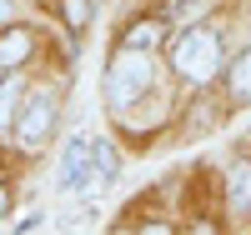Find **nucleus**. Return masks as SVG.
<instances>
[{
	"mask_svg": "<svg viewBox=\"0 0 251 235\" xmlns=\"http://www.w3.org/2000/svg\"><path fill=\"white\" fill-rule=\"evenodd\" d=\"M116 170H121V160H116V150L106 140H96V135L71 140L66 155H60V190L75 195V200H86V195H96V190L116 175Z\"/></svg>",
	"mask_w": 251,
	"mask_h": 235,
	"instance_id": "nucleus-1",
	"label": "nucleus"
},
{
	"mask_svg": "<svg viewBox=\"0 0 251 235\" xmlns=\"http://www.w3.org/2000/svg\"><path fill=\"white\" fill-rule=\"evenodd\" d=\"M0 20H10V0H0Z\"/></svg>",
	"mask_w": 251,
	"mask_h": 235,
	"instance_id": "nucleus-12",
	"label": "nucleus"
},
{
	"mask_svg": "<svg viewBox=\"0 0 251 235\" xmlns=\"http://www.w3.org/2000/svg\"><path fill=\"white\" fill-rule=\"evenodd\" d=\"M40 225H46V215H40V210H35V215H25V220H15V230H40Z\"/></svg>",
	"mask_w": 251,
	"mask_h": 235,
	"instance_id": "nucleus-11",
	"label": "nucleus"
},
{
	"mask_svg": "<svg viewBox=\"0 0 251 235\" xmlns=\"http://www.w3.org/2000/svg\"><path fill=\"white\" fill-rule=\"evenodd\" d=\"M231 95H241V100H251V50L231 65Z\"/></svg>",
	"mask_w": 251,
	"mask_h": 235,
	"instance_id": "nucleus-7",
	"label": "nucleus"
},
{
	"mask_svg": "<svg viewBox=\"0 0 251 235\" xmlns=\"http://www.w3.org/2000/svg\"><path fill=\"white\" fill-rule=\"evenodd\" d=\"M171 60H176V70L186 75V80H211L216 70H221V40L211 35V30H186L181 40H176V50H171Z\"/></svg>",
	"mask_w": 251,
	"mask_h": 235,
	"instance_id": "nucleus-3",
	"label": "nucleus"
},
{
	"mask_svg": "<svg viewBox=\"0 0 251 235\" xmlns=\"http://www.w3.org/2000/svg\"><path fill=\"white\" fill-rule=\"evenodd\" d=\"M0 210H5V190H0Z\"/></svg>",
	"mask_w": 251,
	"mask_h": 235,
	"instance_id": "nucleus-13",
	"label": "nucleus"
},
{
	"mask_svg": "<svg viewBox=\"0 0 251 235\" xmlns=\"http://www.w3.org/2000/svg\"><path fill=\"white\" fill-rule=\"evenodd\" d=\"M156 40H161V25L151 20V25H136L131 35H126V45L131 50H156Z\"/></svg>",
	"mask_w": 251,
	"mask_h": 235,
	"instance_id": "nucleus-8",
	"label": "nucleus"
},
{
	"mask_svg": "<svg viewBox=\"0 0 251 235\" xmlns=\"http://www.w3.org/2000/svg\"><path fill=\"white\" fill-rule=\"evenodd\" d=\"M231 205L236 210H251V165H236L231 170Z\"/></svg>",
	"mask_w": 251,
	"mask_h": 235,
	"instance_id": "nucleus-6",
	"label": "nucleus"
},
{
	"mask_svg": "<svg viewBox=\"0 0 251 235\" xmlns=\"http://www.w3.org/2000/svg\"><path fill=\"white\" fill-rule=\"evenodd\" d=\"M151 85H156V60L146 50H126L106 70V100L111 105H131V100H141L151 90Z\"/></svg>",
	"mask_w": 251,
	"mask_h": 235,
	"instance_id": "nucleus-2",
	"label": "nucleus"
},
{
	"mask_svg": "<svg viewBox=\"0 0 251 235\" xmlns=\"http://www.w3.org/2000/svg\"><path fill=\"white\" fill-rule=\"evenodd\" d=\"M86 20H91V0H66V25L80 30Z\"/></svg>",
	"mask_w": 251,
	"mask_h": 235,
	"instance_id": "nucleus-9",
	"label": "nucleus"
},
{
	"mask_svg": "<svg viewBox=\"0 0 251 235\" xmlns=\"http://www.w3.org/2000/svg\"><path fill=\"white\" fill-rule=\"evenodd\" d=\"M10 100H15V85H0V130H15V120H10Z\"/></svg>",
	"mask_w": 251,
	"mask_h": 235,
	"instance_id": "nucleus-10",
	"label": "nucleus"
},
{
	"mask_svg": "<svg viewBox=\"0 0 251 235\" xmlns=\"http://www.w3.org/2000/svg\"><path fill=\"white\" fill-rule=\"evenodd\" d=\"M0 85H5V65H0Z\"/></svg>",
	"mask_w": 251,
	"mask_h": 235,
	"instance_id": "nucleus-14",
	"label": "nucleus"
},
{
	"mask_svg": "<svg viewBox=\"0 0 251 235\" xmlns=\"http://www.w3.org/2000/svg\"><path fill=\"white\" fill-rule=\"evenodd\" d=\"M50 130H55V100L50 95H30L20 105V115H15V140L25 150H35V145L50 140Z\"/></svg>",
	"mask_w": 251,
	"mask_h": 235,
	"instance_id": "nucleus-4",
	"label": "nucleus"
},
{
	"mask_svg": "<svg viewBox=\"0 0 251 235\" xmlns=\"http://www.w3.org/2000/svg\"><path fill=\"white\" fill-rule=\"evenodd\" d=\"M30 55V35L25 30H5V35H0V65H20V60H25Z\"/></svg>",
	"mask_w": 251,
	"mask_h": 235,
	"instance_id": "nucleus-5",
	"label": "nucleus"
}]
</instances>
